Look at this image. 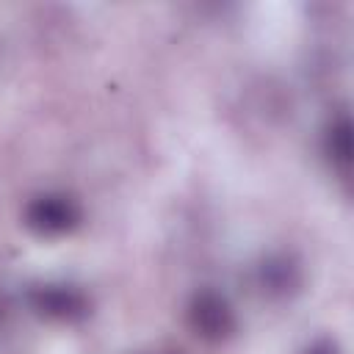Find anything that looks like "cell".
Masks as SVG:
<instances>
[{"label":"cell","mask_w":354,"mask_h":354,"mask_svg":"<svg viewBox=\"0 0 354 354\" xmlns=\"http://www.w3.org/2000/svg\"><path fill=\"white\" fill-rule=\"evenodd\" d=\"M83 221V205L77 196L66 191H44L28 199L22 210V224L41 238H61L80 227Z\"/></svg>","instance_id":"6da1fadb"},{"label":"cell","mask_w":354,"mask_h":354,"mask_svg":"<svg viewBox=\"0 0 354 354\" xmlns=\"http://www.w3.org/2000/svg\"><path fill=\"white\" fill-rule=\"evenodd\" d=\"M33 315L55 324H77L91 315V299L83 288L69 282H39L25 296Z\"/></svg>","instance_id":"7a4b0ae2"},{"label":"cell","mask_w":354,"mask_h":354,"mask_svg":"<svg viewBox=\"0 0 354 354\" xmlns=\"http://www.w3.org/2000/svg\"><path fill=\"white\" fill-rule=\"evenodd\" d=\"M185 321L188 329L205 343H224L238 329V318L230 299L213 288H202L191 296L185 307Z\"/></svg>","instance_id":"3957f363"},{"label":"cell","mask_w":354,"mask_h":354,"mask_svg":"<svg viewBox=\"0 0 354 354\" xmlns=\"http://www.w3.org/2000/svg\"><path fill=\"white\" fill-rule=\"evenodd\" d=\"M304 285L301 260L290 252H271L254 266V288L274 301L290 299Z\"/></svg>","instance_id":"277c9868"},{"label":"cell","mask_w":354,"mask_h":354,"mask_svg":"<svg viewBox=\"0 0 354 354\" xmlns=\"http://www.w3.org/2000/svg\"><path fill=\"white\" fill-rule=\"evenodd\" d=\"M324 152L329 158V163L348 177L351 174V163H354V124L348 119V113H340L324 133Z\"/></svg>","instance_id":"5b68a950"},{"label":"cell","mask_w":354,"mask_h":354,"mask_svg":"<svg viewBox=\"0 0 354 354\" xmlns=\"http://www.w3.org/2000/svg\"><path fill=\"white\" fill-rule=\"evenodd\" d=\"M304 354H343V351H340V346H337L335 337H318L315 343H310L304 348Z\"/></svg>","instance_id":"8992f818"},{"label":"cell","mask_w":354,"mask_h":354,"mask_svg":"<svg viewBox=\"0 0 354 354\" xmlns=\"http://www.w3.org/2000/svg\"><path fill=\"white\" fill-rule=\"evenodd\" d=\"M152 354H185V351H180V348H160V351H152Z\"/></svg>","instance_id":"52a82bcc"}]
</instances>
